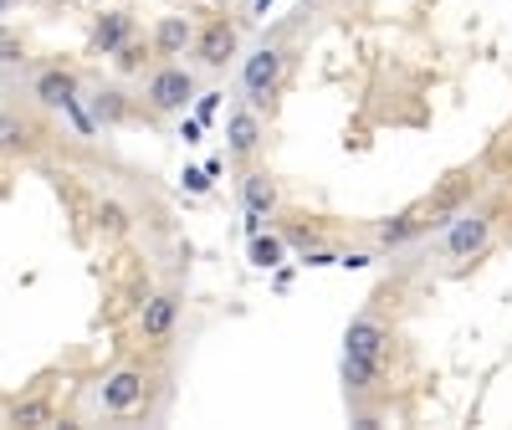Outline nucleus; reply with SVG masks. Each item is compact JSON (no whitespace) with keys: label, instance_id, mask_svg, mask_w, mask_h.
Wrapping results in <instances>:
<instances>
[{"label":"nucleus","instance_id":"f257e3e1","mask_svg":"<svg viewBox=\"0 0 512 430\" xmlns=\"http://www.w3.org/2000/svg\"><path fill=\"white\" fill-rule=\"evenodd\" d=\"M384 369H390V323H384L374 308H364L344 328V390L354 400L379 395Z\"/></svg>","mask_w":512,"mask_h":430},{"label":"nucleus","instance_id":"f03ea898","mask_svg":"<svg viewBox=\"0 0 512 430\" xmlns=\"http://www.w3.org/2000/svg\"><path fill=\"white\" fill-rule=\"evenodd\" d=\"M497 226H502V205H466L451 226H441V256L446 262H477V256L492 246V236H497Z\"/></svg>","mask_w":512,"mask_h":430},{"label":"nucleus","instance_id":"7ed1b4c3","mask_svg":"<svg viewBox=\"0 0 512 430\" xmlns=\"http://www.w3.org/2000/svg\"><path fill=\"white\" fill-rule=\"evenodd\" d=\"M287 67H292V52L282 47V41H262V47L241 62V93H246V103H251L256 113L272 108V98L282 93Z\"/></svg>","mask_w":512,"mask_h":430},{"label":"nucleus","instance_id":"20e7f679","mask_svg":"<svg viewBox=\"0 0 512 430\" xmlns=\"http://www.w3.org/2000/svg\"><path fill=\"white\" fill-rule=\"evenodd\" d=\"M149 395H154V369L144 364V359H128V364H118L113 374H103V384H98V410L103 415H139L144 405H149Z\"/></svg>","mask_w":512,"mask_h":430},{"label":"nucleus","instance_id":"39448f33","mask_svg":"<svg viewBox=\"0 0 512 430\" xmlns=\"http://www.w3.org/2000/svg\"><path fill=\"white\" fill-rule=\"evenodd\" d=\"M195 93H200L195 88V72L180 67V62H164L144 82V108L159 113V118H180L185 108H195Z\"/></svg>","mask_w":512,"mask_h":430},{"label":"nucleus","instance_id":"423d86ee","mask_svg":"<svg viewBox=\"0 0 512 430\" xmlns=\"http://www.w3.org/2000/svg\"><path fill=\"white\" fill-rule=\"evenodd\" d=\"M190 57H195L205 72H226V67L241 57V21H236L231 11L205 16V21H200V31H195Z\"/></svg>","mask_w":512,"mask_h":430},{"label":"nucleus","instance_id":"0eeeda50","mask_svg":"<svg viewBox=\"0 0 512 430\" xmlns=\"http://www.w3.org/2000/svg\"><path fill=\"white\" fill-rule=\"evenodd\" d=\"M267 149V118L256 113L246 98L226 113V154L236 159V164H256V154Z\"/></svg>","mask_w":512,"mask_h":430},{"label":"nucleus","instance_id":"6e6552de","mask_svg":"<svg viewBox=\"0 0 512 430\" xmlns=\"http://www.w3.org/2000/svg\"><path fill=\"white\" fill-rule=\"evenodd\" d=\"M180 313H185V297L180 292H149L144 303H139V338L149 343V349H164L169 338H175L180 328Z\"/></svg>","mask_w":512,"mask_h":430},{"label":"nucleus","instance_id":"1a4fd4ad","mask_svg":"<svg viewBox=\"0 0 512 430\" xmlns=\"http://www.w3.org/2000/svg\"><path fill=\"white\" fill-rule=\"evenodd\" d=\"M41 144H47V123L21 108H0V159H31Z\"/></svg>","mask_w":512,"mask_h":430},{"label":"nucleus","instance_id":"9d476101","mask_svg":"<svg viewBox=\"0 0 512 430\" xmlns=\"http://www.w3.org/2000/svg\"><path fill=\"white\" fill-rule=\"evenodd\" d=\"M31 98H36V108L62 113L67 103L82 98V77H77L72 67H41V72L31 77Z\"/></svg>","mask_w":512,"mask_h":430},{"label":"nucleus","instance_id":"9b49d317","mask_svg":"<svg viewBox=\"0 0 512 430\" xmlns=\"http://www.w3.org/2000/svg\"><path fill=\"white\" fill-rule=\"evenodd\" d=\"M241 205H246V215H262L267 226L277 221V210H282V185L267 175L262 164H246V175H241Z\"/></svg>","mask_w":512,"mask_h":430},{"label":"nucleus","instance_id":"f8f14e48","mask_svg":"<svg viewBox=\"0 0 512 430\" xmlns=\"http://www.w3.org/2000/svg\"><path fill=\"white\" fill-rule=\"evenodd\" d=\"M128 36H134V11L103 6V11L93 16V31H88V52H93V57H113Z\"/></svg>","mask_w":512,"mask_h":430},{"label":"nucleus","instance_id":"ddd939ff","mask_svg":"<svg viewBox=\"0 0 512 430\" xmlns=\"http://www.w3.org/2000/svg\"><path fill=\"white\" fill-rule=\"evenodd\" d=\"M195 16H185V11H169V16H159L154 21V31H149V47H154V57H185L190 47H195Z\"/></svg>","mask_w":512,"mask_h":430},{"label":"nucleus","instance_id":"4468645a","mask_svg":"<svg viewBox=\"0 0 512 430\" xmlns=\"http://www.w3.org/2000/svg\"><path fill=\"white\" fill-rule=\"evenodd\" d=\"M82 103H88V113H93L98 128H123L128 118H134V98H128L118 82H98V88L82 93Z\"/></svg>","mask_w":512,"mask_h":430},{"label":"nucleus","instance_id":"2eb2a0df","mask_svg":"<svg viewBox=\"0 0 512 430\" xmlns=\"http://www.w3.org/2000/svg\"><path fill=\"white\" fill-rule=\"evenodd\" d=\"M246 262L256 267V272H277L282 262H287V236L282 231H256V236H246Z\"/></svg>","mask_w":512,"mask_h":430},{"label":"nucleus","instance_id":"dca6fc26","mask_svg":"<svg viewBox=\"0 0 512 430\" xmlns=\"http://www.w3.org/2000/svg\"><path fill=\"white\" fill-rule=\"evenodd\" d=\"M410 241H420L415 210H400V215H390V221L374 226V246H379V251H400V246H410Z\"/></svg>","mask_w":512,"mask_h":430},{"label":"nucleus","instance_id":"f3484780","mask_svg":"<svg viewBox=\"0 0 512 430\" xmlns=\"http://www.w3.org/2000/svg\"><path fill=\"white\" fill-rule=\"evenodd\" d=\"M93 226H98V236L118 241V236H128V226H134V210H128L123 200H98V210H93Z\"/></svg>","mask_w":512,"mask_h":430},{"label":"nucleus","instance_id":"a211bd4d","mask_svg":"<svg viewBox=\"0 0 512 430\" xmlns=\"http://www.w3.org/2000/svg\"><path fill=\"white\" fill-rule=\"evenodd\" d=\"M108 62H113V72L134 77V72H144V67L154 62V47H149V41H139V36H128V41H123V47H118Z\"/></svg>","mask_w":512,"mask_h":430},{"label":"nucleus","instance_id":"6ab92c4d","mask_svg":"<svg viewBox=\"0 0 512 430\" xmlns=\"http://www.w3.org/2000/svg\"><path fill=\"white\" fill-rule=\"evenodd\" d=\"M11 425H57V410H52L47 395H31V400L11 405Z\"/></svg>","mask_w":512,"mask_h":430},{"label":"nucleus","instance_id":"aec40b11","mask_svg":"<svg viewBox=\"0 0 512 430\" xmlns=\"http://www.w3.org/2000/svg\"><path fill=\"white\" fill-rule=\"evenodd\" d=\"M26 36L16 26H0V67H26Z\"/></svg>","mask_w":512,"mask_h":430},{"label":"nucleus","instance_id":"412c9836","mask_svg":"<svg viewBox=\"0 0 512 430\" xmlns=\"http://www.w3.org/2000/svg\"><path fill=\"white\" fill-rule=\"evenodd\" d=\"M308 272H318V267H338V251L333 246H323V241H313V246H303V256H297Z\"/></svg>","mask_w":512,"mask_h":430},{"label":"nucleus","instance_id":"4be33fe9","mask_svg":"<svg viewBox=\"0 0 512 430\" xmlns=\"http://www.w3.org/2000/svg\"><path fill=\"white\" fill-rule=\"evenodd\" d=\"M221 98L226 93H216V88H210V93H195V118L210 128V123H216V113H221Z\"/></svg>","mask_w":512,"mask_h":430},{"label":"nucleus","instance_id":"5701e85b","mask_svg":"<svg viewBox=\"0 0 512 430\" xmlns=\"http://www.w3.org/2000/svg\"><path fill=\"white\" fill-rule=\"evenodd\" d=\"M180 190H190V195H205V190H210L205 164H190V169H180Z\"/></svg>","mask_w":512,"mask_h":430},{"label":"nucleus","instance_id":"b1692460","mask_svg":"<svg viewBox=\"0 0 512 430\" xmlns=\"http://www.w3.org/2000/svg\"><path fill=\"white\" fill-rule=\"evenodd\" d=\"M338 267H344V272H364V267H374V251H338Z\"/></svg>","mask_w":512,"mask_h":430},{"label":"nucleus","instance_id":"393cba45","mask_svg":"<svg viewBox=\"0 0 512 430\" xmlns=\"http://www.w3.org/2000/svg\"><path fill=\"white\" fill-rule=\"evenodd\" d=\"M180 139H185V144H205V123L180 113Z\"/></svg>","mask_w":512,"mask_h":430},{"label":"nucleus","instance_id":"a878e982","mask_svg":"<svg viewBox=\"0 0 512 430\" xmlns=\"http://www.w3.org/2000/svg\"><path fill=\"white\" fill-rule=\"evenodd\" d=\"M272 6H277V0H246V21H267Z\"/></svg>","mask_w":512,"mask_h":430},{"label":"nucleus","instance_id":"bb28decb","mask_svg":"<svg viewBox=\"0 0 512 430\" xmlns=\"http://www.w3.org/2000/svg\"><path fill=\"white\" fill-rule=\"evenodd\" d=\"M200 6H210V11H231L236 0H200Z\"/></svg>","mask_w":512,"mask_h":430},{"label":"nucleus","instance_id":"cd10ccee","mask_svg":"<svg viewBox=\"0 0 512 430\" xmlns=\"http://www.w3.org/2000/svg\"><path fill=\"white\" fill-rule=\"evenodd\" d=\"M16 6H21V0H0V16H11Z\"/></svg>","mask_w":512,"mask_h":430},{"label":"nucleus","instance_id":"c85d7f7f","mask_svg":"<svg viewBox=\"0 0 512 430\" xmlns=\"http://www.w3.org/2000/svg\"><path fill=\"white\" fill-rule=\"evenodd\" d=\"M93 6H103V0H93Z\"/></svg>","mask_w":512,"mask_h":430}]
</instances>
